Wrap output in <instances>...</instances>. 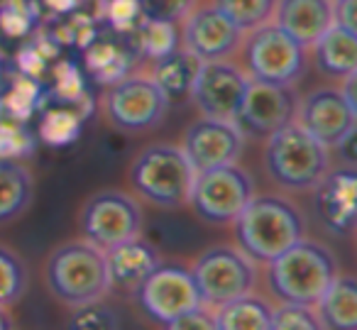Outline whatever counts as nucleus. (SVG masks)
<instances>
[{
  "mask_svg": "<svg viewBox=\"0 0 357 330\" xmlns=\"http://www.w3.org/2000/svg\"><path fill=\"white\" fill-rule=\"evenodd\" d=\"M100 13L118 35H132L139 22L144 20L137 0H103Z\"/></svg>",
  "mask_w": 357,
  "mask_h": 330,
  "instance_id": "nucleus-36",
  "label": "nucleus"
},
{
  "mask_svg": "<svg viewBox=\"0 0 357 330\" xmlns=\"http://www.w3.org/2000/svg\"><path fill=\"white\" fill-rule=\"evenodd\" d=\"M218 330H272V306L252 291L213 310Z\"/></svg>",
  "mask_w": 357,
  "mask_h": 330,
  "instance_id": "nucleus-24",
  "label": "nucleus"
},
{
  "mask_svg": "<svg viewBox=\"0 0 357 330\" xmlns=\"http://www.w3.org/2000/svg\"><path fill=\"white\" fill-rule=\"evenodd\" d=\"M233 225L240 250L252 262L264 264L301 240L306 232L301 211L289 198L274 193H255L248 206L238 213Z\"/></svg>",
  "mask_w": 357,
  "mask_h": 330,
  "instance_id": "nucleus-1",
  "label": "nucleus"
},
{
  "mask_svg": "<svg viewBox=\"0 0 357 330\" xmlns=\"http://www.w3.org/2000/svg\"><path fill=\"white\" fill-rule=\"evenodd\" d=\"M335 276L333 252L306 237L267 262V286L282 303L316 306Z\"/></svg>",
  "mask_w": 357,
  "mask_h": 330,
  "instance_id": "nucleus-2",
  "label": "nucleus"
},
{
  "mask_svg": "<svg viewBox=\"0 0 357 330\" xmlns=\"http://www.w3.org/2000/svg\"><path fill=\"white\" fill-rule=\"evenodd\" d=\"M0 84H3V57H0Z\"/></svg>",
  "mask_w": 357,
  "mask_h": 330,
  "instance_id": "nucleus-44",
  "label": "nucleus"
},
{
  "mask_svg": "<svg viewBox=\"0 0 357 330\" xmlns=\"http://www.w3.org/2000/svg\"><path fill=\"white\" fill-rule=\"evenodd\" d=\"M47 284L52 296L71 308L98 303L110 291L105 252L89 240L59 245L47 260Z\"/></svg>",
  "mask_w": 357,
  "mask_h": 330,
  "instance_id": "nucleus-3",
  "label": "nucleus"
},
{
  "mask_svg": "<svg viewBox=\"0 0 357 330\" xmlns=\"http://www.w3.org/2000/svg\"><path fill=\"white\" fill-rule=\"evenodd\" d=\"M196 172L176 144H149L130 164V183L142 198L162 208L186 206Z\"/></svg>",
  "mask_w": 357,
  "mask_h": 330,
  "instance_id": "nucleus-5",
  "label": "nucleus"
},
{
  "mask_svg": "<svg viewBox=\"0 0 357 330\" xmlns=\"http://www.w3.org/2000/svg\"><path fill=\"white\" fill-rule=\"evenodd\" d=\"M313 50H316L318 69L326 76L345 79L357 71V40L352 30L331 25L318 37Z\"/></svg>",
  "mask_w": 357,
  "mask_h": 330,
  "instance_id": "nucleus-21",
  "label": "nucleus"
},
{
  "mask_svg": "<svg viewBox=\"0 0 357 330\" xmlns=\"http://www.w3.org/2000/svg\"><path fill=\"white\" fill-rule=\"evenodd\" d=\"M248 84L250 76L240 66L230 64L228 59L201 61L189 96L201 115L235 123Z\"/></svg>",
  "mask_w": 357,
  "mask_h": 330,
  "instance_id": "nucleus-13",
  "label": "nucleus"
},
{
  "mask_svg": "<svg viewBox=\"0 0 357 330\" xmlns=\"http://www.w3.org/2000/svg\"><path fill=\"white\" fill-rule=\"evenodd\" d=\"M37 20V8L30 0H0V32L10 40H25Z\"/></svg>",
  "mask_w": 357,
  "mask_h": 330,
  "instance_id": "nucleus-32",
  "label": "nucleus"
},
{
  "mask_svg": "<svg viewBox=\"0 0 357 330\" xmlns=\"http://www.w3.org/2000/svg\"><path fill=\"white\" fill-rule=\"evenodd\" d=\"M169 328H176V330H186V328H201V330H218V325H215V313L213 308H208V306H196V308L186 310V313H181L176 320H172L169 323Z\"/></svg>",
  "mask_w": 357,
  "mask_h": 330,
  "instance_id": "nucleus-40",
  "label": "nucleus"
},
{
  "mask_svg": "<svg viewBox=\"0 0 357 330\" xmlns=\"http://www.w3.org/2000/svg\"><path fill=\"white\" fill-rule=\"evenodd\" d=\"M248 32L240 47L245 50V74L250 79L274 86H294L301 79L306 69V47L291 40L272 20Z\"/></svg>",
  "mask_w": 357,
  "mask_h": 330,
  "instance_id": "nucleus-7",
  "label": "nucleus"
},
{
  "mask_svg": "<svg viewBox=\"0 0 357 330\" xmlns=\"http://www.w3.org/2000/svg\"><path fill=\"white\" fill-rule=\"evenodd\" d=\"M13 325H15V320L10 318L6 306H0V330H8V328H13Z\"/></svg>",
  "mask_w": 357,
  "mask_h": 330,
  "instance_id": "nucleus-43",
  "label": "nucleus"
},
{
  "mask_svg": "<svg viewBox=\"0 0 357 330\" xmlns=\"http://www.w3.org/2000/svg\"><path fill=\"white\" fill-rule=\"evenodd\" d=\"M213 6H218L240 30L248 32L272 20L277 0H215Z\"/></svg>",
  "mask_w": 357,
  "mask_h": 330,
  "instance_id": "nucleus-31",
  "label": "nucleus"
},
{
  "mask_svg": "<svg viewBox=\"0 0 357 330\" xmlns=\"http://www.w3.org/2000/svg\"><path fill=\"white\" fill-rule=\"evenodd\" d=\"M316 313L323 328L331 330H352L357 325V286L355 279L340 274L331 281L316 303Z\"/></svg>",
  "mask_w": 357,
  "mask_h": 330,
  "instance_id": "nucleus-22",
  "label": "nucleus"
},
{
  "mask_svg": "<svg viewBox=\"0 0 357 330\" xmlns=\"http://www.w3.org/2000/svg\"><path fill=\"white\" fill-rule=\"evenodd\" d=\"M45 105V89L40 79L27 74H15L8 81L6 96H0V120L27 123Z\"/></svg>",
  "mask_w": 357,
  "mask_h": 330,
  "instance_id": "nucleus-26",
  "label": "nucleus"
},
{
  "mask_svg": "<svg viewBox=\"0 0 357 330\" xmlns=\"http://www.w3.org/2000/svg\"><path fill=\"white\" fill-rule=\"evenodd\" d=\"M296 105L298 98L291 91V86H274L250 79L235 125H238L243 135L267 137L274 130L294 123Z\"/></svg>",
  "mask_w": 357,
  "mask_h": 330,
  "instance_id": "nucleus-14",
  "label": "nucleus"
},
{
  "mask_svg": "<svg viewBox=\"0 0 357 330\" xmlns=\"http://www.w3.org/2000/svg\"><path fill=\"white\" fill-rule=\"evenodd\" d=\"M56 52H59V45L52 35L35 37L17 52V66H20L22 74L32 76V79H42Z\"/></svg>",
  "mask_w": 357,
  "mask_h": 330,
  "instance_id": "nucleus-33",
  "label": "nucleus"
},
{
  "mask_svg": "<svg viewBox=\"0 0 357 330\" xmlns=\"http://www.w3.org/2000/svg\"><path fill=\"white\" fill-rule=\"evenodd\" d=\"M52 100L54 103H69L76 108L91 113V108H84V100L89 98L86 91V79L84 71L79 69V64L74 61H59L54 69V86H52Z\"/></svg>",
  "mask_w": 357,
  "mask_h": 330,
  "instance_id": "nucleus-29",
  "label": "nucleus"
},
{
  "mask_svg": "<svg viewBox=\"0 0 357 330\" xmlns=\"http://www.w3.org/2000/svg\"><path fill=\"white\" fill-rule=\"evenodd\" d=\"M255 196V181L238 164H220V167L196 172L191 186L189 203L196 216L213 225H228Z\"/></svg>",
  "mask_w": 357,
  "mask_h": 330,
  "instance_id": "nucleus-8",
  "label": "nucleus"
},
{
  "mask_svg": "<svg viewBox=\"0 0 357 330\" xmlns=\"http://www.w3.org/2000/svg\"><path fill=\"white\" fill-rule=\"evenodd\" d=\"M84 61L89 76H93L98 84L113 86L130 74L135 61V50L123 40L96 37L93 42L84 47Z\"/></svg>",
  "mask_w": 357,
  "mask_h": 330,
  "instance_id": "nucleus-20",
  "label": "nucleus"
},
{
  "mask_svg": "<svg viewBox=\"0 0 357 330\" xmlns=\"http://www.w3.org/2000/svg\"><path fill=\"white\" fill-rule=\"evenodd\" d=\"M169 98L152 76H125L110 86L105 96V113L118 130L142 133L162 123Z\"/></svg>",
  "mask_w": 357,
  "mask_h": 330,
  "instance_id": "nucleus-10",
  "label": "nucleus"
},
{
  "mask_svg": "<svg viewBox=\"0 0 357 330\" xmlns=\"http://www.w3.org/2000/svg\"><path fill=\"white\" fill-rule=\"evenodd\" d=\"M272 22L301 47H313L333 25V0H277Z\"/></svg>",
  "mask_w": 357,
  "mask_h": 330,
  "instance_id": "nucleus-19",
  "label": "nucleus"
},
{
  "mask_svg": "<svg viewBox=\"0 0 357 330\" xmlns=\"http://www.w3.org/2000/svg\"><path fill=\"white\" fill-rule=\"evenodd\" d=\"M201 69V59L196 54H191L184 47H176L174 52H169L167 57L154 61L152 79L157 81L159 89L167 93V98H178V96H189L194 79Z\"/></svg>",
  "mask_w": 357,
  "mask_h": 330,
  "instance_id": "nucleus-23",
  "label": "nucleus"
},
{
  "mask_svg": "<svg viewBox=\"0 0 357 330\" xmlns=\"http://www.w3.org/2000/svg\"><path fill=\"white\" fill-rule=\"evenodd\" d=\"M159 262H162L159 252L139 235L110 247L105 250L110 289H123L125 294H135Z\"/></svg>",
  "mask_w": 357,
  "mask_h": 330,
  "instance_id": "nucleus-18",
  "label": "nucleus"
},
{
  "mask_svg": "<svg viewBox=\"0 0 357 330\" xmlns=\"http://www.w3.org/2000/svg\"><path fill=\"white\" fill-rule=\"evenodd\" d=\"M199 299L208 308H220L230 301L255 291L257 267L240 247L215 245L201 252V257L191 267Z\"/></svg>",
  "mask_w": 357,
  "mask_h": 330,
  "instance_id": "nucleus-6",
  "label": "nucleus"
},
{
  "mask_svg": "<svg viewBox=\"0 0 357 330\" xmlns=\"http://www.w3.org/2000/svg\"><path fill=\"white\" fill-rule=\"evenodd\" d=\"M331 149L306 133L301 125L289 123L267 135L264 167L284 191H311L331 169Z\"/></svg>",
  "mask_w": 357,
  "mask_h": 330,
  "instance_id": "nucleus-4",
  "label": "nucleus"
},
{
  "mask_svg": "<svg viewBox=\"0 0 357 330\" xmlns=\"http://www.w3.org/2000/svg\"><path fill=\"white\" fill-rule=\"evenodd\" d=\"M321 223L333 235H352L357 218V179L352 167H340L335 172L328 169L326 177L311 188Z\"/></svg>",
  "mask_w": 357,
  "mask_h": 330,
  "instance_id": "nucleus-17",
  "label": "nucleus"
},
{
  "mask_svg": "<svg viewBox=\"0 0 357 330\" xmlns=\"http://www.w3.org/2000/svg\"><path fill=\"white\" fill-rule=\"evenodd\" d=\"M42 6L52 13V15H69V13H76L81 6H84V0H42Z\"/></svg>",
  "mask_w": 357,
  "mask_h": 330,
  "instance_id": "nucleus-42",
  "label": "nucleus"
},
{
  "mask_svg": "<svg viewBox=\"0 0 357 330\" xmlns=\"http://www.w3.org/2000/svg\"><path fill=\"white\" fill-rule=\"evenodd\" d=\"M120 320L115 318V313L110 308H98L96 303L79 306L74 313V318L69 320V325L74 328H115Z\"/></svg>",
  "mask_w": 357,
  "mask_h": 330,
  "instance_id": "nucleus-39",
  "label": "nucleus"
},
{
  "mask_svg": "<svg viewBox=\"0 0 357 330\" xmlns=\"http://www.w3.org/2000/svg\"><path fill=\"white\" fill-rule=\"evenodd\" d=\"M333 25L355 32V0H333Z\"/></svg>",
  "mask_w": 357,
  "mask_h": 330,
  "instance_id": "nucleus-41",
  "label": "nucleus"
},
{
  "mask_svg": "<svg viewBox=\"0 0 357 330\" xmlns=\"http://www.w3.org/2000/svg\"><path fill=\"white\" fill-rule=\"evenodd\" d=\"M245 30H240L218 6H206L186 15L184 50L196 54L201 61L228 59L240 50Z\"/></svg>",
  "mask_w": 357,
  "mask_h": 330,
  "instance_id": "nucleus-16",
  "label": "nucleus"
},
{
  "mask_svg": "<svg viewBox=\"0 0 357 330\" xmlns=\"http://www.w3.org/2000/svg\"><path fill=\"white\" fill-rule=\"evenodd\" d=\"M86 118H89V113L76 108V105L69 103L52 105V108H47L42 113V123H40L42 142L52 144V147H64V144L76 142Z\"/></svg>",
  "mask_w": 357,
  "mask_h": 330,
  "instance_id": "nucleus-27",
  "label": "nucleus"
},
{
  "mask_svg": "<svg viewBox=\"0 0 357 330\" xmlns=\"http://www.w3.org/2000/svg\"><path fill=\"white\" fill-rule=\"evenodd\" d=\"M132 35H135V45H137L135 50L154 61L167 57L169 52H174L178 47V37H176L174 22L147 20V17H144Z\"/></svg>",
  "mask_w": 357,
  "mask_h": 330,
  "instance_id": "nucleus-28",
  "label": "nucleus"
},
{
  "mask_svg": "<svg viewBox=\"0 0 357 330\" xmlns=\"http://www.w3.org/2000/svg\"><path fill=\"white\" fill-rule=\"evenodd\" d=\"M56 40V45H76V47H86L89 42H93L98 37L93 25V17L89 15H76L69 13L66 22H61L59 30L52 35Z\"/></svg>",
  "mask_w": 357,
  "mask_h": 330,
  "instance_id": "nucleus-37",
  "label": "nucleus"
},
{
  "mask_svg": "<svg viewBox=\"0 0 357 330\" xmlns=\"http://www.w3.org/2000/svg\"><path fill=\"white\" fill-rule=\"evenodd\" d=\"M294 123L301 125L328 149H337L355 135L357 108L342 96L340 89H316L298 100Z\"/></svg>",
  "mask_w": 357,
  "mask_h": 330,
  "instance_id": "nucleus-12",
  "label": "nucleus"
},
{
  "mask_svg": "<svg viewBox=\"0 0 357 330\" xmlns=\"http://www.w3.org/2000/svg\"><path fill=\"white\" fill-rule=\"evenodd\" d=\"M139 10L147 20H164L176 25L181 17L189 15L194 0H137Z\"/></svg>",
  "mask_w": 357,
  "mask_h": 330,
  "instance_id": "nucleus-38",
  "label": "nucleus"
},
{
  "mask_svg": "<svg viewBox=\"0 0 357 330\" xmlns=\"http://www.w3.org/2000/svg\"><path fill=\"white\" fill-rule=\"evenodd\" d=\"M27 291V267L13 250L0 245V306H13Z\"/></svg>",
  "mask_w": 357,
  "mask_h": 330,
  "instance_id": "nucleus-30",
  "label": "nucleus"
},
{
  "mask_svg": "<svg viewBox=\"0 0 357 330\" xmlns=\"http://www.w3.org/2000/svg\"><path fill=\"white\" fill-rule=\"evenodd\" d=\"M316 306L282 303L272 308V330H321Z\"/></svg>",
  "mask_w": 357,
  "mask_h": 330,
  "instance_id": "nucleus-34",
  "label": "nucleus"
},
{
  "mask_svg": "<svg viewBox=\"0 0 357 330\" xmlns=\"http://www.w3.org/2000/svg\"><path fill=\"white\" fill-rule=\"evenodd\" d=\"M135 296L144 313L162 325H169L181 313L201 306L191 271L178 264H164V262L154 267L152 274L135 291Z\"/></svg>",
  "mask_w": 357,
  "mask_h": 330,
  "instance_id": "nucleus-11",
  "label": "nucleus"
},
{
  "mask_svg": "<svg viewBox=\"0 0 357 330\" xmlns=\"http://www.w3.org/2000/svg\"><path fill=\"white\" fill-rule=\"evenodd\" d=\"M32 201V177L17 159H0V223L25 213Z\"/></svg>",
  "mask_w": 357,
  "mask_h": 330,
  "instance_id": "nucleus-25",
  "label": "nucleus"
},
{
  "mask_svg": "<svg viewBox=\"0 0 357 330\" xmlns=\"http://www.w3.org/2000/svg\"><path fill=\"white\" fill-rule=\"evenodd\" d=\"M142 223L144 218L139 203L118 188L93 193L81 211L84 240L100 247L103 252L130 237H137L142 232Z\"/></svg>",
  "mask_w": 357,
  "mask_h": 330,
  "instance_id": "nucleus-9",
  "label": "nucleus"
},
{
  "mask_svg": "<svg viewBox=\"0 0 357 330\" xmlns=\"http://www.w3.org/2000/svg\"><path fill=\"white\" fill-rule=\"evenodd\" d=\"M35 152V137L25 123L0 120V159H22Z\"/></svg>",
  "mask_w": 357,
  "mask_h": 330,
  "instance_id": "nucleus-35",
  "label": "nucleus"
},
{
  "mask_svg": "<svg viewBox=\"0 0 357 330\" xmlns=\"http://www.w3.org/2000/svg\"><path fill=\"white\" fill-rule=\"evenodd\" d=\"M243 137L245 135L233 120L201 115L186 128L181 149L194 172H206L220 164H233L243 152Z\"/></svg>",
  "mask_w": 357,
  "mask_h": 330,
  "instance_id": "nucleus-15",
  "label": "nucleus"
}]
</instances>
